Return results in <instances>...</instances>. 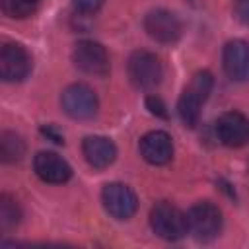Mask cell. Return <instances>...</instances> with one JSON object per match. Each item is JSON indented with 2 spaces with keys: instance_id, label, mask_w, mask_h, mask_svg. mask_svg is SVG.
Segmentation results:
<instances>
[{
  "instance_id": "cell-1",
  "label": "cell",
  "mask_w": 249,
  "mask_h": 249,
  "mask_svg": "<svg viewBox=\"0 0 249 249\" xmlns=\"http://www.w3.org/2000/svg\"><path fill=\"white\" fill-rule=\"evenodd\" d=\"M212 86H214V78L208 70H198L191 78L189 86L183 89V93L179 97V103H177V111H179V117H181L185 126L193 128L198 123L200 107L208 99V95L212 91Z\"/></svg>"
},
{
  "instance_id": "cell-2",
  "label": "cell",
  "mask_w": 249,
  "mask_h": 249,
  "mask_svg": "<svg viewBox=\"0 0 249 249\" xmlns=\"http://www.w3.org/2000/svg\"><path fill=\"white\" fill-rule=\"evenodd\" d=\"M150 226L152 231L167 241H177L189 233V224H187V214L181 212L175 204L171 202H158L150 210Z\"/></svg>"
},
{
  "instance_id": "cell-3",
  "label": "cell",
  "mask_w": 249,
  "mask_h": 249,
  "mask_svg": "<svg viewBox=\"0 0 249 249\" xmlns=\"http://www.w3.org/2000/svg\"><path fill=\"white\" fill-rule=\"evenodd\" d=\"M187 224L193 237L198 241H210L222 231V210L210 200H200L187 212Z\"/></svg>"
},
{
  "instance_id": "cell-4",
  "label": "cell",
  "mask_w": 249,
  "mask_h": 249,
  "mask_svg": "<svg viewBox=\"0 0 249 249\" xmlns=\"http://www.w3.org/2000/svg\"><path fill=\"white\" fill-rule=\"evenodd\" d=\"M128 78L138 89H154L161 82V62L150 51H134L128 56Z\"/></svg>"
},
{
  "instance_id": "cell-5",
  "label": "cell",
  "mask_w": 249,
  "mask_h": 249,
  "mask_svg": "<svg viewBox=\"0 0 249 249\" xmlns=\"http://www.w3.org/2000/svg\"><path fill=\"white\" fill-rule=\"evenodd\" d=\"M60 105L68 117H72L76 121H86L97 113L99 101H97L95 91L89 86L70 84L68 88H64L62 95H60Z\"/></svg>"
},
{
  "instance_id": "cell-6",
  "label": "cell",
  "mask_w": 249,
  "mask_h": 249,
  "mask_svg": "<svg viewBox=\"0 0 249 249\" xmlns=\"http://www.w3.org/2000/svg\"><path fill=\"white\" fill-rule=\"evenodd\" d=\"M101 202L109 216L117 220H128L138 208V198L124 183H109L101 191Z\"/></svg>"
},
{
  "instance_id": "cell-7",
  "label": "cell",
  "mask_w": 249,
  "mask_h": 249,
  "mask_svg": "<svg viewBox=\"0 0 249 249\" xmlns=\"http://www.w3.org/2000/svg\"><path fill=\"white\" fill-rule=\"evenodd\" d=\"M72 62L89 76H105L109 72V54L97 41H80L72 51Z\"/></svg>"
},
{
  "instance_id": "cell-8",
  "label": "cell",
  "mask_w": 249,
  "mask_h": 249,
  "mask_svg": "<svg viewBox=\"0 0 249 249\" xmlns=\"http://www.w3.org/2000/svg\"><path fill=\"white\" fill-rule=\"evenodd\" d=\"M144 29L146 33L161 43V45H173L179 41L181 33H183V25L179 21V18L169 12V10H163V8H158V10H152L146 18H144Z\"/></svg>"
},
{
  "instance_id": "cell-9",
  "label": "cell",
  "mask_w": 249,
  "mask_h": 249,
  "mask_svg": "<svg viewBox=\"0 0 249 249\" xmlns=\"http://www.w3.org/2000/svg\"><path fill=\"white\" fill-rule=\"evenodd\" d=\"M31 72V54L19 43H4L0 49V78L19 82Z\"/></svg>"
},
{
  "instance_id": "cell-10",
  "label": "cell",
  "mask_w": 249,
  "mask_h": 249,
  "mask_svg": "<svg viewBox=\"0 0 249 249\" xmlns=\"http://www.w3.org/2000/svg\"><path fill=\"white\" fill-rule=\"evenodd\" d=\"M216 134L222 144L230 148H241L249 142V119L239 111H228L220 115L216 123Z\"/></svg>"
},
{
  "instance_id": "cell-11",
  "label": "cell",
  "mask_w": 249,
  "mask_h": 249,
  "mask_svg": "<svg viewBox=\"0 0 249 249\" xmlns=\"http://www.w3.org/2000/svg\"><path fill=\"white\" fill-rule=\"evenodd\" d=\"M224 72L233 82H245L249 80V43L241 39H233L226 43L224 54H222Z\"/></svg>"
},
{
  "instance_id": "cell-12",
  "label": "cell",
  "mask_w": 249,
  "mask_h": 249,
  "mask_svg": "<svg viewBox=\"0 0 249 249\" xmlns=\"http://www.w3.org/2000/svg\"><path fill=\"white\" fill-rule=\"evenodd\" d=\"M140 156L152 165H163L173 158V142L171 136L163 130L146 132L140 138Z\"/></svg>"
},
{
  "instance_id": "cell-13",
  "label": "cell",
  "mask_w": 249,
  "mask_h": 249,
  "mask_svg": "<svg viewBox=\"0 0 249 249\" xmlns=\"http://www.w3.org/2000/svg\"><path fill=\"white\" fill-rule=\"evenodd\" d=\"M33 169L45 183H66L72 177L70 163L54 152H39L33 158Z\"/></svg>"
},
{
  "instance_id": "cell-14",
  "label": "cell",
  "mask_w": 249,
  "mask_h": 249,
  "mask_svg": "<svg viewBox=\"0 0 249 249\" xmlns=\"http://www.w3.org/2000/svg\"><path fill=\"white\" fill-rule=\"evenodd\" d=\"M82 154L93 169H105L115 161L117 146L105 136H86L82 142Z\"/></svg>"
},
{
  "instance_id": "cell-15",
  "label": "cell",
  "mask_w": 249,
  "mask_h": 249,
  "mask_svg": "<svg viewBox=\"0 0 249 249\" xmlns=\"http://www.w3.org/2000/svg\"><path fill=\"white\" fill-rule=\"evenodd\" d=\"M23 154H25V142L21 140L19 134L10 132V130L0 134V156H2V161H6V163L18 161V160H21Z\"/></svg>"
},
{
  "instance_id": "cell-16",
  "label": "cell",
  "mask_w": 249,
  "mask_h": 249,
  "mask_svg": "<svg viewBox=\"0 0 249 249\" xmlns=\"http://www.w3.org/2000/svg\"><path fill=\"white\" fill-rule=\"evenodd\" d=\"M19 218H21V210L18 202L10 195H2L0 196V228L8 231L19 224Z\"/></svg>"
},
{
  "instance_id": "cell-17",
  "label": "cell",
  "mask_w": 249,
  "mask_h": 249,
  "mask_svg": "<svg viewBox=\"0 0 249 249\" xmlns=\"http://www.w3.org/2000/svg\"><path fill=\"white\" fill-rule=\"evenodd\" d=\"M39 2L41 0H2V12L8 18L23 19L37 10Z\"/></svg>"
},
{
  "instance_id": "cell-18",
  "label": "cell",
  "mask_w": 249,
  "mask_h": 249,
  "mask_svg": "<svg viewBox=\"0 0 249 249\" xmlns=\"http://www.w3.org/2000/svg\"><path fill=\"white\" fill-rule=\"evenodd\" d=\"M146 107H148V111H150L152 115L161 117V119H167L165 105H163V101H161L158 95H148V97H146Z\"/></svg>"
},
{
  "instance_id": "cell-19",
  "label": "cell",
  "mask_w": 249,
  "mask_h": 249,
  "mask_svg": "<svg viewBox=\"0 0 249 249\" xmlns=\"http://www.w3.org/2000/svg\"><path fill=\"white\" fill-rule=\"evenodd\" d=\"M235 18L241 21V23H247L249 25V0H235Z\"/></svg>"
},
{
  "instance_id": "cell-20",
  "label": "cell",
  "mask_w": 249,
  "mask_h": 249,
  "mask_svg": "<svg viewBox=\"0 0 249 249\" xmlns=\"http://www.w3.org/2000/svg\"><path fill=\"white\" fill-rule=\"evenodd\" d=\"M74 6L84 12V14H93L95 10H99V6L103 4V0H72Z\"/></svg>"
},
{
  "instance_id": "cell-21",
  "label": "cell",
  "mask_w": 249,
  "mask_h": 249,
  "mask_svg": "<svg viewBox=\"0 0 249 249\" xmlns=\"http://www.w3.org/2000/svg\"><path fill=\"white\" fill-rule=\"evenodd\" d=\"M41 132H43L45 136H49V138H53V142H56V144H64V138H62L60 134H56V132H54V130H53L51 126H45V128H43Z\"/></svg>"
}]
</instances>
